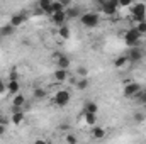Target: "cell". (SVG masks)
I'll use <instances>...</instances> for the list:
<instances>
[{
    "instance_id": "cell-1",
    "label": "cell",
    "mask_w": 146,
    "mask_h": 144,
    "mask_svg": "<svg viewBox=\"0 0 146 144\" xmlns=\"http://www.w3.org/2000/svg\"><path fill=\"white\" fill-rule=\"evenodd\" d=\"M141 37L143 36L139 34V31H138L136 27H131V29H127L126 34H124V42H126L127 48H134V46H139Z\"/></svg>"
},
{
    "instance_id": "cell-2",
    "label": "cell",
    "mask_w": 146,
    "mask_h": 144,
    "mask_svg": "<svg viewBox=\"0 0 146 144\" xmlns=\"http://www.w3.org/2000/svg\"><path fill=\"white\" fill-rule=\"evenodd\" d=\"M80 22H82L83 27L92 29V27H97V26H99L100 17H99V14H95V12H83V14L80 15Z\"/></svg>"
},
{
    "instance_id": "cell-3",
    "label": "cell",
    "mask_w": 146,
    "mask_h": 144,
    "mask_svg": "<svg viewBox=\"0 0 146 144\" xmlns=\"http://www.w3.org/2000/svg\"><path fill=\"white\" fill-rule=\"evenodd\" d=\"M129 9H131V17L136 22H141V20L146 19V5L145 3H133Z\"/></svg>"
},
{
    "instance_id": "cell-4",
    "label": "cell",
    "mask_w": 146,
    "mask_h": 144,
    "mask_svg": "<svg viewBox=\"0 0 146 144\" xmlns=\"http://www.w3.org/2000/svg\"><path fill=\"white\" fill-rule=\"evenodd\" d=\"M141 92V85L136 83V81H127V85L124 87L122 90V95L127 97V98H133V97H138V93Z\"/></svg>"
},
{
    "instance_id": "cell-5",
    "label": "cell",
    "mask_w": 146,
    "mask_h": 144,
    "mask_svg": "<svg viewBox=\"0 0 146 144\" xmlns=\"http://www.w3.org/2000/svg\"><path fill=\"white\" fill-rule=\"evenodd\" d=\"M70 100H72V95L66 90H58L54 95V105H58V107H66L70 104Z\"/></svg>"
},
{
    "instance_id": "cell-6",
    "label": "cell",
    "mask_w": 146,
    "mask_h": 144,
    "mask_svg": "<svg viewBox=\"0 0 146 144\" xmlns=\"http://www.w3.org/2000/svg\"><path fill=\"white\" fill-rule=\"evenodd\" d=\"M126 56H127L129 63H139V61L143 59L145 53H143V49H141L139 46H134V48H129V49H127Z\"/></svg>"
},
{
    "instance_id": "cell-7",
    "label": "cell",
    "mask_w": 146,
    "mask_h": 144,
    "mask_svg": "<svg viewBox=\"0 0 146 144\" xmlns=\"http://www.w3.org/2000/svg\"><path fill=\"white\" fill-rule=\"evenodd\" d=\"M117 9H119V0H107L106 3H102V5H100L102 14H106V15H109V17L115 15Z\"/></svg>"
},
{
    "instance_id": "cell-8",
    "label": "cell",
    "mask_w": 146,
    "mask_h": 144,
    "mask_svg": "<svg viewBox=\"0 0 146 144\" xmlns=\"http://www.w3.org/2000/svg\"><path fill=\"white\" fill-rule=\"evenodd\" d=\"M66 19H68V15H66V10H61V12H54V14L51 15V20H53V24H54L56 27H60V26L66 24Z\"/></svg>"
},
{
    "instance_id": "cell-9",
    "label": "cell",
    "mask_w": 146,
    "mask_h": 144,
    "mask_svg": "<svg viewBox=\"0 0 146 144\" xmlns=\"http://www.w3.org/2000/svg\"><path fill=\"white\" fill-rule=\"evenodd\" d=\"M26 20H27L26 14H22V12H17V14H14V15L9 19V24H12V26L17 29V27H21V26H22Z\"/></svg>"
},
{
    "instance_id": "cell-10",
    "label": "cell",
    "mask_w": 146,
    "mask_h": 144,
    "mask_svg": "<svg viewBox=\"0 0 146 144\" xmlns=\"http://www.w3.org/2000/svg\"><path fill=\"white\" fill-rule=\"evenodd\" d=\"M54 58H56V66H58V68H65V70H68V68H70L72 61H70V58H68L66 54H61V53H58Z\"/></svg>"
},
{
    "instance_id": "cell-11",
    "label": "cell",
    "mask_w": 146,
    "mask_h": 144,
    "mask_svg": "<svg viewBox=\"0 0 146 144\" xmlns=\"http://www.w3.org/2000/svg\"><path fill=\"white\" fill-rule=\"evenodd\" d=\"M10 120H12V124H14V126L22 124V122H24V112H22L21 108H14V114H12Z\"/></svg>"
},
{
    "instance_id": "cell-12",
    "label": "cell",
    "mask_w": 146,
    "mask_h": 144,
    "mask_svg": "<svg viewBox=\"0 0 146 144\" xmlns=\"http://www.w3.org/2000/svg\"><path fill=\"white\" fill-rule=\"evenodd\" d=\"M19 90H21L19 80H9V81H7V92H9V93L15 95V93H19Z\"/></svg>"
},
{
    "instance_id": "cell-13",
    "label": "cell",
    "mask_w": 146,
    "mask_h": 144,
    "mask_svg": "<svg viewBox=\"0 0 146 144\" xmlns=\"http://www.w3.org/2000/svg\"><path fill=\"white\" fill-rule=\"evenodd\" d=\"M107 134V131L104 127H97V126H92V137L94 139H104Z\"/></svg>"
},
{
    "instance_id": "cell-14",
    "label": "cell",
    "mask_w": 146,
    "mask_h": 144,
    "mask_svg": "<svg viewBox=\"0 0 146 144\" xmlns=\"http://www.w3.org/2000/svg\"><path fill=\"white\" fill-rule=\"evenodd\" d=\"M54 80L60 81V83L66 81V80H68V70H65V68H58V70L54 71Z\"/></svg>"
},
{
    "instance_id": "cell-15",
    "label": "cell",
    "mask_w": 146,
    "mask_h": 144,
    "mask_svg": "<svg viewBox=\"0 0 146 144\" xmlns=\"http://www.w3.org/2000/svg\"><path fill=\"white\" fill-rule=\"evenodd\" d=\"M12 105H14V108H21L22 105H26V97L22 93H15L14 100H12Z\"/></svg>"
},
{
    "instance_id": "cell-16",
    "label": "cell",
    "mask_w": 146,
    "mask_h": 144,
    "mask_svg": "<svg viewBox=\"0 0 146 144\" xmlns=\"http://www.w3.org/2000/svg\"><path fill=\"white\" fill-rule=\"evenodd\" d=\"M83 120L87 122V126H95L97 124V114H94V112H83Z\"/></svg>"
},
{
    "instance_id": "cell-17",
    "label": "cell",
    "mask_w": 146,
    "mask_h": 144,
    "mask_svg": "<svg viewBox=\"0 0 146 144\" xmlns=\"http://www.w3.org/2000/svg\"><path fill=\"white\" fill-rule=\"evenodd\" d=\"M58 36L61 37V39H70V36H72V31H70V27L66 26V24H63V26H60L58 27Z\"/></svg>"
},
{
    "instance_id": "cell-18",
    "label": "cell",
    "mask_w": 146,
    "mask_h": 144,
    "mask_svg": "<svg viewBox=\"0 0 146 144\" xmlns=\"http://www.w3.org/2000/svg\"><path fill=\"white\" fill-rule=\"evenodd\" d=\"M14 32H15V27H14L12 24H9V22H7L5 26H2V27H0V36L9 37V36H12Z\"/></svg>"
},
{
    "instance_id": "cell-19",
    "label": "cell",
    "mask_w": 146,
    "mask_h": 144,
    "mask_svg": "<svg viewBox=\"0 0 146 144\" xmlns=\"http://www.w3.org/2000/svg\"><path fill=\"white\" fill-rule=\"evenodd\" d=\"M66 7L61 3V2H58V0H53L51 2V9H49V15H53L54 12H61V10H65Z\"/></svg>"
},
{
    "instance_id": "cell-20",
    "label": "cell",
    "mask_w": 146,
    "mask_h": 144,
    "mask_svg": "<svg viewBox=\"0 0 146 144\" xmlns=\"http://www.w3.org/2000/svg\"><path fill=\"white\" fill-rule=\"evenodd\" d=\"M51 2L53 0H39L37 2V9L44 14H49V9H51Z\"/></svg>"
},
{
    "instance_id": "cell-21",
    "label": "cell",
    "mask_w": 146,
    "mask_h": 144,
    "mask_svg": "<svg viewBox=\"0 0 146 144\" xmlns=\"http://www.w3.org/2000/svg\"><path fill=\"white\" fill-rule=\"evenodd\" d=\"M127 63H129V59H127L126 54H122V56H119V58L114 59V66H115V68H124Z\"/></svg>"
},
{
    "instance_id": "cell-22",
    "label": "cell",
    "mask_w": 146,
    "mask_h": 144,
    "mask_svg": "<svg viewBox=\"0 0 146 144\" xmlns=\"http://www.w3.org/2000/svg\"><path fill=\"white\" fill-rule=\"evenodd\" d=\"M83 112H94V114H97V112H99V107H97L95 102L88 100V102H85V105H83Z\"/></svg>"
},
{
    "instance_id": "cell-23",
    "label": "cell",
    "mask_w": 146,
    "mask_h": 144,
    "mask_svg": "<svg viewBox=\"0 0 146 144\" xmlns=\"http://www.w3.org/2000/svg\"><path fill=\"white\" fill-rule=\"evenodd\" d=\"M76 88H78V90H87V88H88V78H87V76H78Z\"/></svg>"
},
{
    "instance_id": "cell-24",
    "label": "cell",
    "mask_w": 146,
    "mask_h": 144,
    "mask_svg": "<svg viewBox=\"0 0 146 144\" xmlns=\"http://www.w3.org/2000/svg\"><path fill=\"white\" fill-rule=\"evenodd\" d=\"M66 15H68V19H80V15H82V12H80V9L78 7H73V9H68V12H66Z\"/></svg>"
},
{
    "instance_id": "cell-25",
    "label": "cell",
    "mask_w": 146,
    "mask_h": 144,
    "mask_svg": "<svg viewBox=\"0 0 146 144\" xmlns=\"http://www.w3.org/2000/svg\"><path fill=\"white\" fill-rule=\"evenodd\" d=\"M136 29L139 31V34H141V36H145V34H146V19L136 24Z\"/></svg>"
},
{
    "instance_id": "cell-26",
    "label": "cell",
    "mask_w": 146,
    "mask_h": 144,
    "mask_svg": "<svg viewBox=\"0 0 146 144\" xmlns=\"http://www.w3.org/2000/svg\"><path fill=\"white\" fill-rule=\"evenodd\" d=\"M34 97L36 98H46V90L44 88H34Z\"/></svg>"
},
{
    "instance_id": "cell-27",
    "label": "cell",
    "mask_w": 146,
    "mask_h": 144,
    "mask_svg": "<svg viewBox=\"0 0 146 144\" xmlns=\"http://www.w3.org/2000/svg\"><path fill=\"white\" fill-rule=\"evenodd\" d=\"M88 75V70L85 66H78L76 68V76H87Z\"/></svg>"
},
{
    "instance_id": "cell-28",
    "label": "cell",
    "mask_w": 146,
    "mask_h": 144,
    "mask_svg": "<svg viewBox=\"0 0 146 144\" xmlns=\"http://www.w3.org/2000/svg\"><path fill=\"white\" fill-rule=\"evenodd\" d=\"M138 100H139V104L146 105V90H141V92L138 93Z\"/></svg>"
},
{
    "instance_id": "cell-29",
    "label": "cell",
    "mask_w": 146,
    "mask_h": 144,
    "mask_svg": "<svg viewBox=\"0 0 146 144\" xmlns=\"http://www.w3.org/2000/svg\"><path fill=\"white\" fill-rule=\"evenodd\" d=\"M133 5V0H119V7L122 9H129Z\"/></svg>"
},
{
    "instance_id": "cell-30",
    "label": "cell",
    "mask_w": 146,
    "mask_h": 144,
    "mask_svg": "<svg viewBox=\"0 0 146 144\" xmlns=\"http://www.w3.org/2000/svg\"><path fill=\"white\" fill-rule=\"evenodd\" d=\"M66 143H70V144L78 143V137H76V136H73V134H68V136H66Z\"/></svg>"
},
{
    "instance_id": "cell-31",
    "label": "cell",
    "mask_w": 146,
    "mask_h": 144,
    "mask_svg": "<svg viewBox=\"0 0 146 144\" xmlns=\"http://www.w3.org/2000/svg\"><path fill=\"white\" fill-rule=\"evenodd\" d=\"M3 92H7V83L0 78V93H3Z\"/></svg>"
},
{
    "instance_id": "cell-32",
    "label": "cell",
    "mask_w": 146,
    "mask_h": 144,
    "mask_svg": "<svg viewBox=\"0 0 146 144\" xmlns=\"http://www.w3.org/2000/svg\"><path fill=\"white\" fill-rule=\"evenodd\" d=\"M5 131H7V124H2V122H0V136H3Z\"/></svg>"
},
{
    "instance_id": "cell-33",
    "label": "cell",
    "mask_w": 146,
    "mask_h": 144,
    "mask_svg": "<svg viewBox=\"0 0 146 144\" xmlns=\"http://www.w3.org/2000/svg\"><path fill=\"white\" fill-rule=\"evenodd\" d=\"M9 80H19L17 73H15V71H12V73H10V76H9Z\"/></svg>"
},
{
    "instance_id": "cell-34",
    "label": "cell",
    "mask_w": 146,
    "mask_h": 144,
    "mask_svg": "<svg viewBox=\"0 0 146 144\" xmlns=\"http://www.w3.org/2000/svg\"><path fill=\"white\" fill-rule=\"evenodd\" d=\"M58 2H61L65 7H70V3H72V0H58Z\"/></svg>"
},
{
    "instance_id": "cell-35",
    "label": "cell",
    "mask_w": 146,
    "mask_h": 144,
    "mask_svg": "<svg viewBox=\"0 0 146 144\" xmlns=\"http://www.w3.org/2000/svg\"><path fill=\"white\" fill-rule=\"evenodd\" d=\"M134 117H136V120H143V115H139V114H136Z\"/></svg>"
},
{
    "instance_id": "cell-36",
    "label": "cell",
    "mask_w": 146,
    "mask_h": 144,
    "mask_svg": "<svg viewBox=\"0 0 146 144\" xmlns=\"http://www.w3.org/2000/svg\"><path fill=\"white\" fill-rule=\"evenodd\" d=\"M95 2H97V3H99V5H102V3H106V2H107V0H95Z\"/></svg>"
},
{
    "instance_id": "cell-37",
    "label": "cell",
    "mask_w": 146,
    "mask_h": 144,
    "mask_svg": "<svg viewBox=\"0 0 146 144\" xmlns=\"http://www.w3.org/2000/svg\"><path fill=\"white\" fill-rule=\"evenodd\" d=\"M0 120H2V115H0Z\"/></svg>"
}]
</instances>
